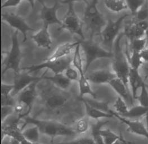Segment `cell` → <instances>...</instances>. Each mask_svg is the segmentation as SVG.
I'll return each mask as SVG.
<instances>
[{
  "label": "cell",
  "mask_w": 148,
  "mask_h": 144,
  "mask_svg": "<svg viewBox=\"0 0 148 144\" xmlns=\"http://www.w3.org/2000/svg\"><path fill=\"white\" fill-rule=\"evenodd\" d=\"M64 75L71 82H78L80 78V74L79 72L74 67H72L71 66H69L65 71Z\"/></svg>",
  "instance_id": "cell-39"
},
{
  "label": "cell",
  "mask_w": 148,
  "mask_h": 144,
  "mask_svg": "<svg viewBox=\"0 0 148 144\" xmlns=\"http://www.w3.org/2000/svg\"><path fill=\"white\" fill-rule=\"evenodd\" d=\"M38 83H32L18 95V102L23 104L27 109L24 118L29 116V114L32 111L33 105L38 96L37 85Z\"/></svg>",
  "instance_id": "cell-13"
},
{
  "label": "cell",
  "mask_w": 148,
  "mask_h": 144,
  "mask_svg": "<svg viewBox=\"0 0 148 144\" xmlns=\"http://www.w3.org/2000/svg\"><path fill=\"white\" fill-rule=\"evenodd\" d=\"M128 16V14H125L116 21L108 20L101 32L100 34L102 39L101 43L109 52H112L114 42L122 28L123 22Z\"/></svg>",
  "instance_id": "cell-8"
},
{
  "label": "cell",
  "mask_w": 148,
  "mask_h": 144,
  "mask_svg": "<svg viewBox=\"0 0 148 144\" xmlns=\"http://www.w3.org/2000/svg\"><path fill=\"white\" fill-rule=\"evenodd\" d=\"M83 2L85 3V9L82 21L90 32V39H93L95 36L100 35L107 22L97 7V0H85Z\"/></svg>",
  "instance_id": "cell-2"
},
{
  "label": "cell",
  "mask_w": 148,
  "mask_h": 144,
  "mask_svg": "<svg viewBox=\"0 0 148 144\" xmlns=\"http://www.w3.org/2000/svg\"><path fill=\"white\" fill-rule=\"evenodd\" d=\"M136 21H148V1H145L144 4L135 14Z\"/></svg>",
  "instance_id": "cell-37"
},
{
  "label": "cell",
  "mask_w": 148,
  "mask_h": 144,
  "mask_svg": "<svg viewBox=\"0 0 148 144\" xmlns=\"http://www.w3.org/2000/svg\"><path fill=\"white\" fill-rule=\"evenodd\" d=\"M148 28V21H135L127 27L125 33L131 41L144 38Z\"/></svg>",
  "instance_id": "cell-17"
},
{
  "label": "cell",
  "mask_w": 148,
  "mask_h": 144,
  "mask_svg": "<svg viewBox=\"0 0 148 144\" xmlns=\"http://www.w3.org/2000/svg\"><path fill=\"white\" fill-rule=\"evenodd\" d=\"M41 97L46 109L51 111H57L63 108L70 98L69 94L65 91L60 89L53 85L44 89L41 92Z\"/></svg>",
  "instance_id": "cell-4"
},
{
  "label": "cell",
  "mask_w": 148,
  "mask_h": 144,
  "mask_svg": "<svg viewBox=\"0 0 148 144\" xmlns=\"http://www.w3.org/2000/svg\"><path fill=\"white\" fill-rule=\"evenodd\" d=\"M80 43L79 40L74 42H66L59 45L53 54L46 60L52 61L70 55L71 52Z\"/></svg>",
  "instance_id": "cell-21"
},
{
  "label": "cell",
  "mask_w": 148,
  "mask_h": 144,
  "mask_svg": "<svg viewBox=\"0 0 148 144\" xmlns=\"http://www.w3.org/2000/svg\"><path fill=\"white\" fill-rule=\"evenodd\" d=\"M62 2L68 4V8L62 21V25L59 30L63 29L67 30L72 34L79 36L81 40H85L82 27L84 23L80 19L74 10V1H65Z\"/></svg>",
  "instance_id": "cell-7"
},
{
  "label": "cell",
  "mask_w": 148,
  "mask_h": 144,
  "mask_svg": "<svg viewBox=\"0 0 148 144\" xmlns=\"http://www.w3.org/2000/svg\"><path fill=\"white\" fill-rule=\"evenodd\" d=\"M21 0H6L2 4L1 9L16 7L21 3Z\"/></svg>",
  "instance_id": "cell-44"
},
{
  "label": "cell",
  "mask_w": 148,
  "mask_h": 144,
  "mask_svg": "<svg viewBox=\"0 0 148 144\" xmlns=\"http://www.w3.org/2000/svg\"><path fill=\"white\" fill-rule=\"evenodd\" d=\"M21 119L19 115H17V116H12L11 115L3 122H1L2 141L6 136L16 139L20 142L25 140L23 135V130L19 127Z\"/></svg>",
  "instance_id": "cell-10"
},
{
  "label": "cell",
  "mask_w": 148,
  "mask_h": 144,
  "mask_svg": "<svg viewBox=\"0 0 148 144\" xmlns=\"http://www.w3.org/2000/svg\"><path fill=\"white\" fill-rule=\"evenodd\" d=\"M127 142L125 140H123V137L121 136V138L116 141L115 143L113 144H127Z\"/></svg>",
  "instance_id": "cell-49"
},
{
  "label": "cell",
  "mask_w": 148,
  "mask_h": 144,
  "mask_svg": "<svg viewBox=\"0 0 148 144\" xmlns=\"http://www.w3.org/2000/svg\"><path fill=\"white\" fill-rule=\"evenodd\" d=\"M144 83L145 82L143 81L138 70L130 68L128 76V85H130L131 94L134 100H136L140 93L139 91H140L142 86Z\"/></svg>",
  "instance_id": "cell-20"
},
{
  "label": "cell",
  "mask_w": 148,
  "mask_h": 144,
  "mask_svg": "<svg viewBox=\"0 0 148 144\" xmlns=\"http://www.w3.org/2000/svg\"><path fill=\"white\" fill-rule=\"evenodd\" d=\"M104 3L108 10L114 12H119L128 9L126 1L106 0L104 1Z\"/></svg>",
  "instance_id": "cell-27"
},
{
  "label": "cell",
  "mask_w": 148,
  "mask_h": 144,
  "mask_svg": "<svg viewBox=\"0 0 148 144\" xmlns=\"http://www.w3.org/2000/svg\"><path fill=\"white\" fill-rule=\"evenodd\" d=\"M41 5V9L40 12V18L43 21V24L50 26L52 24L62 25V21H60L57 16V11L60 8V3L59 1H56L51 7L47 6L43 1H39Z\"/></svg>",
  "instance_id": "cell-14"
},
{
  "label": "cell",
  "mask_w": 148,
  "mask_h": 144,
  "mask_svg": "<svg viewBox=\"0 0 148 144\" xmlns=\"http://www.w3.org/2000/svg\"><path fill=\"white\" fill-rule=\"evenodd\" d=\"M14 89L13 84L1 83V97H8L11 95Z\"/></svg>",
  "instance_id": "cell-42"
},
{
  "label": "cell",
  "mask_w": 148,
  "mask_h": 144,
  "mask_svg": "<svg viewBox=\"0 0 148 144\" xmlns=\"http://www.w3.org/2000/svg\"><path fill=\"white\" fill-rule=\"evenodd\" d=\"M85 106V111L88 117L98 120L100 118H112L114 115L112 113H108L97 109L87 103L84 98H80Z\"/></svg>",
  "instance_id": "cell-23"
},
{
  "label": "cell",
  "mask_w": 148,
  "mask_h": 144,
  "mask_svg": "<svg viewBox=\"0 0 148 144\" xmlns=\"http://www.w3.org/2000/svg\"><path fill=\"white\" fill-rule=\"evenodd\" d=\"M23 119L24 123L21 127L23 131L27 124H33L38 127L40 134L48 136L51 138L58 136L72 137L77 134L75 129L57 121L41 120L29 116L25 117Z\"/></svg>",
  "instance_id": "cell-1"
},
{
  "label": "cell",
  "mask_w": 148,
  "mask_h": 144,
  "mask_svg": "<svg viewBox=\"0 0 148 144\" xmlns=\"http://www.w3.org/2000/svg\"><path fill=\"white\" fill-rule=\"evenodd\" d=\"M141 69L144 73H145V75L148 76V63L144 62L141 67Z\"/></svg>",
  "instance_id": "cell-47"
},
{
  "label": "cell",
  "mask_w": 148,
  "mask_h": 144,
  "mask_svg": "<svg viewBox=\"0 0 148 144\" xmlns=\"http://www.w3.org/2000/svg\"><path fill=\"white\" fill-rule=\"evenodd\" d=\"M84 99L90 105H91V106L95 107L96 109H99V110H100L101 111H103L104 112L111 113H110L111 110L109 108L108 103L103 102L97 101H95V100H94L86 99L84 97Z\"/></svg>",
  "instance_id": "cell-36"
},
{
  "label": "cell",
  "mask_w": 148,
  "mask_h": 144,
  "mask_svg": "<svg viewBox=\"0 0 148 144\" xmlns=\"http://www.w3.org/2000/svg\"><path fill=\"white\" fill-rule=\"evenodd\" d=\"M45 73L46 72L42 74L43 80L51 82L54 86L63 91H66L69 88L71 82L63 73L54 74L53 76H47Z\"/></svg>",
  "instance_id": "cell-22"
},
{
  "label": "cell",
  "mask_w": 148,
  "mask_h": 144,
  "mask_svg": "<svg viewBox=\"0 0 148 144\" xmlns=\"http://www.w3.org/2000/svg\"><path fill=\"white\" fill-rule=\"evenodd\" d=\"M9 144H21V142H20L19 141L16 139L10 138V140H9Z\"/></svg>",
  "instance_id": "cell-48"
},
{
  "label": "cell",
  "mask_w": 148,
  "mask_h": 144,
  "mask_svg": "<svg viewBox=\"0 0 148 144\" xmlns=\"http://www.w3.org/2000/svg\"><path fill=\"white\" fill-rule=\"evenodd\" d=\"M136 100L140 106L148 108V91L145 83L143 85Z\"/></svg>",
  "instance_id": "cell-35"
},
{
  "label": "cell",
  "mask_w": 148,
  "mask_h": 144,
  "mask_svg": "<svg viewBox=\"0 0 148 144\" xmlns=\"http://www.w3.org/2000/svg\"><path fill=\"white\" fill-rule=\"evenodd\" d=\"M78 82L79 85L80 98H84L85 95H90L94 99H96V94L92 91L90 85V82L87 79L86 75H80V78Z\"/></svg>",
  "instance_id": "cell-24"
},
{
  "label": "cell",
  "mask_w": 148,
  "mask_h": 144,
  "mask_svg": "<svg viewBox=\"0 0 148 144\" xmlns=\"http://www.w3.org/2000/svg\"></svg>",
  "instance_id": "cell-54"
},
{
  "label": "cell",
  "mask_w": 148,
  "mask_h": 144,
  "mask_svg": "<svg viewBox=\"0 0 148 144\" xmlns=\"http://www.w3.org/2000/svg\"><path fill=\"white\" fill-rule=\"evenodd\" d=\"M79 41L81 48L85 55V75L91 64L96 60L101 58H113L114 54L112 52L106 50L92 39L90 38L87 40H81Z\"/></svg>",
  "instance_id": "cell-3"
},
{
  "label": "cell",
  "mask_w": 148,
  "mask_h": 144,
  "mask_svg": "<svg viewBox=\"0 0 148 144\" xmlns=\"http://www.w3.org/2000/svg\"><path fill=\"white\" fill-rule=\"evenodd\" d=\"M147 47V42L145 37L135 39L131 41V52H138L140 53Z\"/></svg>",
  "instance_id": "cell-31"
},
{
  "label": "cell",
  "mask_w": 148,
  "mask_h": 144,
  "mask_svg": "<svg viewBox=\"0 0 148 144\" xmlns=\"http://www.w3.org/2000/svg\"><path fill=\"white\" fill-rule=\"evenodd\" d=\"M126 55L131 69L139 70V69L141 68L144 62L142 60L140 53L131 52V54L129 55L126 53Z\"/></svg>",
  "instance_id": "cell-28"
},
{
  "label": "cell",
  "mask_w": 148,
  "mask_h": 144,
  "mask_svg": "<svg viewBox=\"0 0 148 144\" xmlns=\"http://www.w3.org/2000/svg\"><path fill=\"white\" fill-rule=\"evenodd\" d=\"M56 144H95V143L92 138H81L71 141L58 143Z\"/></svg>",
  "instance_id": "cell-41"
},
{
  "label": "cell",
  "mask_w": 148,
  "mask_h": 144,
  "mask_svg": "<svg viewBox=\"0 0 148 144\" xmlns=\"http://www.w3.org/2000/svg\"><path fill=\"white\" fill-rule=\"evenodd\" d=\"M16 103L11 95L8 97H1V106H10L14 107Z\"/></svg>",
  "instance_id": "cell-43"
},
{
  "label": "cell",
  "mask_w": 148,
  "mask_h": 144,
  "mask_svg": "<svg viewBox=\"0 0 148 144\" xmlns=\"http://www.w3.org/2000/svg\"><path fill=\"white\" fill-rule=\"evenodd\" d=\"M21 60V52L18 40V31H14L11 35V47L10 51L6 52V57L2 66L3 70L2 76L8 70H11L14 73L21 71L20 66Z\"/></svg>",
  "instance_id": "cell-5"
},
{
  "label": "cell",
  "mask_w": 148,
  "mask_h": 144,
  "mask_svg": "<svg viewBox=\"0 0 148 144\" xmlns=\"http://www.w3.org/2000/svg\"><path fill=\"white\" fill-rule=\"evenodd\" d=\"M90 82L95 84H109L112 80L116 78L113 72L107 69L96 70L86 75Z\"/></svg>",
  "instance_id": "cell-16"
},
{
  "label": "cell",
  "mask_w": 148,
  "mask_h": 144,
  "mask_svg": "<svg viewBox=\"0 0 148 144\" xmlns=\"http://www.w3.org/2000/svg\"><path fill=\"white\" fill-rule=\"evenodd\" d=\"M50 144H55L53 138H51V142H50Z\"/></svg>",
  "instance_id": "cell-52"
},
{
  "label": "cell",
  "mask_w": 148,
  "mask_h": 144,
  "mask_svg": "<svg viewBox=\"0 0 148 144\" xmlns=\"http://www.w3.org/2000/svg\"><path fill=\"white\" fill-rule=\"evenodd\" d=\"M26 144H40L39 143H30V142H29V141H27L26 140Z\"/></svg>",
  "instance_id": "cell-51"
},
{
  "label": "cell",
  "mask_w": 148,
  "mask_h": 144,
  "mask_svg": "<svg viewBox=\"0 0 148 144\" xmlns=\"http://www.w3.org/2000/svg\"><path fill=\"white\" fill-rule=\"evenodd\" d=\"M144 0H128L126 1L127 8L131 11V14L135 15L139 9L144 4Z\"/></svg>",
  "instance_id": "cell-34"
},
{
  "label": "cell",
  "mask_w": 148,
  "mask_h": 144,
  "mask_svg": "<svg viewBox=\"0 0 148 144\" xmlns=\"http://www.w3.org/2000/svg\"><path fill=\"white\" fill-rule=\"evenodd\" d=\"M81 44L80 43L75 47L74 49L73 55L72 56V64L74 67L79 73L80 75H85L84 66V61L82 58L81 53Z\"/></svg>",
  "instance_id": "cell-25"
},
{
  "label": "cell",
  "mask_w": 148,
  "mask_h": 144,
  "mask_svg": "<svg viewBox=\"0 0 148 144\" xmlns=\"http://www.w3.org/2000/svg\"><path fill=\"white\" fill-rule=\"evenodd\" d=\"M1 20L5 21L10 27L19 31L23 35V42L27 40V33L29 31H36L32 28L25 21V19L19 15L12 12H5L1 14Z\"/></svg>",
  "instance_id": "cell-11"
},
{
  "label": "cell",
  "mask_w": 148,
  "mask_h": 144,
  "mask_svg": "<svg viewBox=\"0 0 148 144\" xmlns=\"http://www.w3.org/2000/svg\"><path fill=\"white\" fill-rule=\"evenodd\" d=\"M123 35L117 38L115 42V49L112 62V69L116 78L124 82L128 88V76L130 67L127 61L126 54H125L121 47L120 41Z\"/></svg>",
  "instance_id": "cell-6"
},
{
  "label": "cell",
  "mask_w": 148,
  "mask_h": 144,
  "mask_svg": "<svg viewBox=\"0 0 148 144\" xmlns=\"http://www.w3.org/2000/svg\"><path fill=\"white\" fill-rule=\"evenodd\" d=\"M100 136L103 139L105 144H113L121 138V136L117 135L109 129H101Z\"/></svg>",
  "instance_id": "cell-30"
},
{
  "label": "cell",
  "mask_w": 148,
  "mask_h": 144,
  "mask_svg": "<svg viewBox=\"0 0 148 144\" xmlns=\"http://www.w3.org/2000/svg\"><path fill=\"white\" fill-rule=\"evenodd\" d=\"M43 80L42 75L41 76H32L26 71H21L18 73L14 74V89L11 96L18 95L25 88L28 87L33 82H40Z\"/></svg>",
  "instance_id": "cell-12"
},
{
  "label": "cell",
  "mask_w": 148,
  "mask_h": 144,
  "mask_svg": "<svg viewBox=\"0 0 148 144\" xmlns=\"http://www.w3.org/2000/svg\"></svg>",
  "instance_id": "cell-55"
},
{
  "label": "cell",
  "mask_w": 148,
  "mask_h": 144,
  "mask_svg": "<svg viewBox=\"0 0 148 144\" xmlns=\"http://www.w3.org/2000/svg\"><path fill=\"white\" fill-rule=\"evenodd\" d=\"M110 113L114 115V116L116 117V118H118L122 122L127 125V131L132 134L144 137L148 139V129L142 122H140L138 120H129L127 118H125L119 115L115 111H113L112 110L110 111Z\"/></svg>",
  "instance_id": "cell-15"
},
{
  "label": "cell",
  "mask_w": 148,
  "mask_h": 144,
  "mask_svg": "<svg viewBox=\"0 0 148 144\" xmlns=\"http://www.w3.org/2000/svg\"><path fill=\"white\" fill-rule=\"evenodd\" d=\"M113 107L116 110V113L120 115L127 113L128 110H129L127 103L123 99H122L119 96L116 98V100L114 103Z\"/></svg>",
  "instance_id": "cell-32"
},
{
  "label": "cell",
  "mask_w": 148,
  "mask_h": 144,
  "mask_svg": "<svg viewBox=\"0 0 148 144\" xmlns=\"http://www.w3.org/2000/svg\"><path fill=\"white\" fill-rule=\"evenodd\" d=\"M14 113L18 115L21 116V118L22 115L24 114V108H25V106L23 104L18 102L14 107Z\"/></svg>",
  "instance_id": "cell-45"
},
{
  "label": "cell",
  "mask_w": 148,
  "mask_h": 144,
  "mask_svg": "<svg viewBox=\"0 0 148 144\" xmlns=\"http://www.w3.org/2000/svg\"><path fill=\"white\" fill-rule=\"evenodd\" d=\"M40 132L37 126H34L23 131L24 139L32 143H38Z\"/></svg>",
  "instance_id": "cell-29"
},
{
  "label": "cell",
  "mask_w": 148,
  "mask_h": 144,
  "mask_svg": "<svg viewBox=\"0 0 148 144\" xmlns=\"http://www.w3.org/2000/svg\"><path fill=\"white\" fill-rule=\"evenodd\" d=\"M114 91L119 95L120 97L123 99L127 105L133 106L134 98L132 94L129 92L128 88L118 78H116L109 84Z\"/></svg>",
  "instance_id": "cell-19"
},
{
  "label": "cell",
  "mask_w": 148,
  "mask_h": 144,
  "mask_svg": "<svg viewBox=\"0 0 148 144\" xmlns=\"http://www.w3.org/2000/svg\"><path fill=\"white\" fill-rule=\"evenodd\" d=\"M148 114V108L140 105L132 106L127 113L121 116L125 118H140Z\"/></svg>",
  "instance_id": "cell-26"
},
{
  "label": "cell",
  "mask_w": 148,
  "mask_h": 144,
  "mask_svg": "<svg viewBox=\"0 0 148 144\" xmlns=\"http://www.w3.org/2000/svg\"><path fill=\"white\" fill-rule=\"evenodd\" d=\"M109 122L108 120L106 121H100L97 120L95 123L91 124V134L92 138H94L96 136L100 135V131L104 125H106Z\"/></svg>",
  "instance_id": "cell-38"
},
{
  "label": "cell",
  "mask_w": 148,
  "mask_h": 144,
  "mask_svg": "<svg viewBox=\"0 0 148 144\" xmlns=\"http://www.w3.org/2000/svg\"><path fill=\"white\" fill-rule=\"evenodd\" d=\"M147 40V45L148 46V28L147 29V30L146 31V33H145V37H144Z\"/></svg>",
  "instance_id": "cell-50"
},
{
  "label": "cell",
  "mask_w": 148,
  "mask_h": 144,
  "mask_svg": "<svg viewBox=\"0 0 148 144\" xmlns=\"http://www.w3.org/2000/svg\"><path fill=\"white\" fill-rule=\"evenodd\" d=\"M49 26L43 24L42 27L31 36L32 40L37 46L50 49L53 44V40L49 31Z\"/></svg>",
  "instance_id": "cell-18"
},
{
  "label": "cell",
  "mask_w": 148,
  "mask_h": 144,
  "mask_svg": "<svg viewBox=\"0 0 148 144\" xmlns=\"http://www.w3.org/2000/svg\"><path fill=\"white\" fill-rule=\"evenodd\" d=\"M90 127L88 119L87 117H84L79 119L75 125V131L77 134H84L88 131Z\"/></svg>",
  "instance_id": "cell-33"
},
{
  "label": "cell",
  "mask_w": 148,
  "mask_h": 144,
  "mask_svg": "<svg viewBox=\"0 0 148 144\" xmlns=\"http://www.w3.org/2000/svg\"><path fill=\"white\" fill-rule=\"evenodd\" d=\"M140 55L144 62L148 63V47L140 53Z\"/></svg>",
  "instance_id": "cell-46"
},
{
  "label": "cell",
  "mask_w": 148,
  "mask_h": 144,
  "mask_svg": "<svg viewBox=\"0 0 148 144\" xmlns=\"http://www.w3.org/2000/svg\"><path fill=\"white\" fill-rule=\"evenodd\" d=\"M13 114H14V107L10 106H1V122H3Z\"/></svg>",
  "instance_id": "cell-40"
},
{
  "label": "cell",
  "mask_w": 148,
  "mask_h": 144,
  "mask_svg": "<svg viewBox=\"0 0 148 144\" xmlns=\"http://www.w3.org/2000/svg\"><path fill=\"white\" fill-rule=\"evenodd\" d=\"M72 62V57L69 55L63 58L52 61L46 60L45 62L38 64L21 67V71H26L29 73H31L43 69H46L52 71L55 75L63 73L69 66H71Z\"/></svg>",
  "instance_id": "cell-9"
},
{
  "label": "cell",
  "mask_w": 148,
  "mask_h": 144,
  "mask_svg": "<svg viewBox=\"0 0 148 144\" xmlns=\"http://www.w3.org/2000/svg\"><path fill=\"white\" fill-rule=\"evenodd\" d=\"M127 144H128V143H127Z\"/></svg>",
  "instance_id": "cell-53"
}]
</instances>
